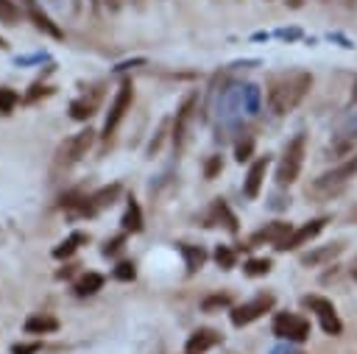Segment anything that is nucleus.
Here are the masks:
<instances>
[{"label": "nucleus", "instance_id": "1", "mask_svg": "<svg viewBox=\"0 0 357 354\" xmlns=\"http://www.w3.org/2000/svg\"><path fill=\"white\" fill-rule=\"evenodd\" d=\"M312 86V75L304 72V70H293V72H282V75H273L268 81V89H265V100H268V109L276 114V117H284L287 111H293L304 95L310 92Z\"/></svg>", "mask_w": 357, "mask_h": 354}, {"label": "nucleus", "instance_id": "2", "mask_svg": "<svg viewBox=\"0 0 357 354\" xmlns=\"http://www.w3.org/2000/svg\"><path fill=\"white\" fill-rule=\"evenodd\" d=\"M357 176V153H349L343 162H337L332 170H324L318 178H312L310 184H307V195H312V198H318V201H329V198H335V195H340L349 184H351V178Z\"/></svg>", "mask_w": 357, "mask_h": 354}, {"label": "nucleus", "instance_id": "3", "mask_svg": "<svg viewBox=\"0 0 357 354\" xmlns=\"http://www.w3.org/2000/svg\"><path fill=\"white\" fill-rule=\"evenodd\" d=\"M304 156H307V137H304V134H296V137L284 145V151H282V156H279V162H276V184H279V187H290V184L301 176Z\"/></svg>", "mask_w": 357, "mask_h": 354}, {"label": "nucleus", "instance_id": "4", "mask_svg": "<svg viewBox=\"0 0 357 354\" xmlns=\"http://www.w3.org/2000/svg\"><path fill=\"white\" fill-rule=\"evenodd\" d=\"M131 103H134V84H131V78H123L120 86H117V92H114V98H112V106L106 111V120H103V131H100L103 145L112 142V137L120 128L126 111H131Z\"/></svg>", "mask_w": 357, "mask_h": 354}, {"label": "nucleus", "instance_id": "5", "mask_svg": "<svg viewBox=\"0 0 357 354\" xmlns=\"http://www.w3.org/2000/svg\"><path fill=\"white\" fill-rule=\"evenodd\" d=\"M92 142H95V131H92V128H81V131H75L73 137H67V139L56 148L53 170H70L73 164H78V162L86 156V151L92 148Z\"/></svg>", "mask_w": 357, "mask_h": 354}, {"label": "nucleus", "instance_id": "6", "mask_svg": "<svg viewBox=\"0 0 357 354\" xmlns=\"http://www.w3.org/2000/svg\"><path fill=\"white\" fill-rule=\"evenodd\" d=\"M195 111H198V92H190V95L178 103L176 117H173V125H170V142H173L176 156H178V153L184 151V145H187V131H190V123H192Z\"/></svg>", "mask_w": 357, "mask_h": 354}, {"label": "nucleus", "instance_id": "7", "mask_svg": "<svg viewBox=\"0 0 357 354\" xmlns=\"http://www.w3.org/2000/svg\"><path fill=\"white\" fill-rule=\"evenodd\" d=\"M271 332L279 337V340H287V343H304L312 332L310 321L296 315V312H276L273 321H271Z\"/></svg>", "mask_w": 357, "mask_h": 354}, {"label": "nucleus", "instance_id": "8", "mask_svg": "<svg viewBox=\"0 0 357 354\" xmlns=\"http://www.w3.org/2000/svg\"><path fill=\"white\" fill-rule=\"evenodd\" d=\"M273 304H276V298H273L271 293H259V295H254V298H248V301H243V304L231 307L229 321H231V326L243 329V326L254 323L257 318H262L265 312H271V309H273Z\"/></svg>", "mask_w": 357, "mask_h": 354}, {"label": "nucleus", "instance_id": "9", "mask_svg": "<svg viewBox=\"0 0 357 354\" xmlns=\"http://www.w3.org/2000/svg\"><path fill=\"white\" fill-rule=\"evenodd\" d=\"M301 304H304L310 312H315V315H318L321 329H324L326 334L337 337V334L343 332V323H340V318H337V312H335V304H332L329 298H324V295H304V298H301Z\"/></svg>", "mask_w": 357, "mask_h": 354}, {"label": "nucleus", "instance_id": "10", "mask_svg": "<svg viewBox=\"0 0 357 354\" xmlns=\"http://www.w3.org/2000/svg\"><path fill=\"white\" fill-rule=\"evenodd\" d=\"M326 223H329V217H326V215H321V217H312V220H307V223H301V226L290 229V234L276 245V251H296V248L307 245L310 240H315V237L324 231V226H326Z\"/></svg>", "mask_w": 357, "mask_h": 354}, {"label": "nucleus", "instance_id": "11", "mask_svg": "<svg viewBox=\"0 0 357 354\" xmlns=\"http://www.w3.org/2000/svg\"><path fill=\"white\" fill-rule=\"evenodd\" d=\"M20 8H22V14L33 22V28L36 31H42L45 36H50V39H64V31L59 28V22L42 8V3L39 0H20Z\"/></svg>", "mask_w": 357, "mask_h": 354}, {"label": "nucleus", "instance_id": "12", "mask_svg": "<svg viewBox=\"0 0 357 354\" xmlns=\"http://www.w3.org/2000/svg\"><path fill=\"white\" fill-rule=\"evenodd\" d=\"M268 167H271V156H257V159L248 164V173H245V178H243V195H245L248 201H254V198L259 195V190H262V184H265Z\"/></svg>", "mask_w": 357, "mask_h": 354}, {"label": "nucleus", "instance_id": "13", "mask_svg": "<svg viewBox=\"0 0 357 354\" xmlns=\"http://www.w3.org/2000/svg\"><path fill=\"white\" fill-rule=\"evenodd\" d=\"M290 229H293L290 223H284V220H273V223L262 226L259 231H254L251 240H248V245H262V243H265V245H273V248H276V245L290 234Z\"/></svg>", "mask_w": 357, "mask_h": 354}, {"label": "nucleus", "instance_id": "14", "mask_svg": "<svg viewBox=\"0 0 357 354\" xmlns=\"http://www.w3.org/2000/svg\"><path fill=\"white\" fill-rule=\"evenodd\" d=\"M218 343H220V332H215V329H209V326H201V329H195V332L187 337L184 351H187V354H204V351L215 348Z\"/></svg>", "mask_w": 357, "mask_h": 354}, {"label": "nucleus", "instance_id": "15", "mask_svg": "<svg viewBox=\"0 0 357 354\" xmlns=\"http://www.w3.org/2000/svg\"><path fill=\"white\" fill-rule=\"evenodd\" d=\"M98 103H100V86H95L92 95H81V98H75V100L70 103V117H73L75 123H86L89 117H95Z\"/></svg>", "mask_w": 357, "mask_h": 354}, {"label": "nucleus", "instance_id": "16", "mask_svg": "<svg viewBox=\"0 0 357 354\" xmlns=\"http://www.w3.org/2000/svg\"><path fill=\"white\" fill-rule=\"evenodd\" d=\"M340 251H343V243H326V245H318V248L301 254V265H304V268H321V265L332 262L335 256H340Z\"/></svg>", "mask_w": 357, "mask_h": 354}, {"label": "nucleus", "instance_id": "17", "mask_svg": "<svg viewBox=\"0 0 357 354\" xmlns=\"http://www.w3.org/2000/svg\"><path fill=\"white\" fill-rule=\"evenodd\" d=\"M212 217H209V223L206 226H215V223H220L229 234H237L240 231V223H237V215L229 209V203L223 201V198H215L212 201V212H209Z\"/></svg>", "mask_w": 357, "mask_h": 354}, {"label": "nucleus", "instance_id": "18", "mask_svg": "<svg viewBox=\"0 0 357 354\" xmlns=\"http://www.w3.org/2000/svg\"><path fill=\"white\" fill-rule=\"evenodd\" d=\"M142 226H145V220H142V206H139V201L131 195V198L126 201V212H123V217H120V229H123L126 234H139Z\"/></svg>", "mask_w": 357, "mask_h": 354}, {"label": "nucleus", "instance_id": "19", "mask_svg": "<svg viewBox=\"0 0 357 354\" xmlns=\"http://www.w3.org/2000/svg\"><path fill=\"white\" fill-rule=\"evenodd\" d=\"M176 248H178V254H181V259H184L187 273L201 270V268H204V262L209 259V254H206V248H204V245H192V243H176Z\"/></svg>", "mask_w": 357, "mask_h": 354}, {"label": "nucleus", "instance_id": "20", "mask_svg": "<svg viewBox=\"0 0 357 354\" xmlns=\"http://www.w3.org/2000/svg\"><path fill=\"white\" fill-rule=\"evenodd\" d=\"M103 282H106L103 273L86 270V273H81V276L73 282V293H75L78 298H89V295H95L98 290H103Z\"/></svg>", "mask_w": 357, "mask_h": 354}, {"label": "nucleus", "instance_id": "21", "mask_svg": "<svg viewBox=\"0 0 357 354\" xmlns=\"http://www.w3.org/2000/svg\"><path fill=\"white\" fill-rule=\"evenodd\" d=\"M89 243V234L86 231H81V229H75V231H70L56 248H53V259H70L81 245H86Z\"/></svg>", "mask_w": 357, "mask_h": 354}, {"label": "nucleus", "instance_id": "22", "mask_svg": "<svg viewBox=\"0 0 357 354\" xmlns=\"http://www.w3.org/2000/svg\"><path fill=\"white\" fill-rule=\"evenodd\" d=\"M120 192H123V184L120 181H112V184H103V187H98L95 192H89V203L100 212V209H109L117 198H120Z\"/></svg>", "mask_w": 357, "mask_h": 354}, {"label": "nucleus", "instance_id": "23", "mask_svg": "<svg viewBox=\"0 0 357 354\" xmlns=\"http://www.w3.org/2000/svg\"><path fill=\"white\" fill-rule=\"evenodd\" d=\"M22 329H25V334H53V332L59 329V318H53V315H42V312H36V315H31V318H25V323H22Z\"/></svg>", "mask_w": 357, "mask_h": 354}, {"label": "nucleus", "instance_id": "24", "mask_svg": "<svg viewBox=\"0 0 357 354\" xmlns=\"http://www.w3.org/2000/svg\"><path fill=\"white\" fill-rule=\"evenodd\" d=\"M212 259L218 262V268L220 270H231L234 265H237V248H231V245H215V251H212Z\"/></svg>", "mask_w": 357, "mask_h": 354}, {"label": "nucleus", "instance_id": "25", "mask_svg": "<svg viewBox=\"0 0 357 354\" xmlns=\"http://www.w3.org/2000/svg\"><path fill=\"white\" fill-rule=\"evenodd\" d=\"M271 268H273V262H271L268 256H251V259L243 262V273L251 276V279H257V276H268Z\"/></svg>", "mask_w": 357, "mask_h": 354}, {"label": "nucleus", "instance_id": "26", "mask_svg": "<svg viewBox=\"0 0 357 354\" xmlns=\"http://www.w3.org/2000/svg\"><path fill=\"white\" fill-rule=\"evenodd\" d=\"M229 307H231V293H212L201 301L204 312H220V309H229Z\"/></svg>", "mask_w": 357, "mask_h": 354}, {"label": "nucleus", "instance_id": "27", "mask_svg": "<svg viewBox=\"0 0 357 354\" xmlns=\"http://www.w3.org/2000/svg\"><path fill=\"white\" fill-rule=\"evenodd\" d=\"M112 279L114 282H134L137 279V265L131 262V259H123V262H117L114 268H112Z\"/></svg>", "mask_w": 357, "mask_h": 354}, {"label": "nucleus", "instance_id": "28", "mask_svg": "<svg viewBox=\"0 0 357 354\" xmlns=\"http://www.w3.org/2000/svg\"><path fill=\"white\" fill-rule=\"evenodd\" d=\"M20 103V95L11 89V86H0V114L8 117Z\"/></svg>", "mask_w": 357, "mask_h": 354}, {"label": "nucleus", "instance_id": "29", "mask_svg": "<svg viewBox=\"0 0 357 354\" xmlns=\"http://www.w3.org/2000/svg\"><path fill=\"white\" fill-rule=\"evenodd\" d=\"M0 22L3 25H17L20 22V6H17V0H0Z\"/></svg>", "mask_w": 357, "mask_h": 354}, {"label": "nucleus", "instance_id": "30", "mask_svg": "<svg viewBox=\"0 0 357 354\" xmlns=\"http://www.w3.org/2000/svg\"><path fill=\"white\" fill-rule=\"evenodd\" d=\"M251 153H254V137L251 134H245L243 139H237V145H234V159L243 164V162H248L251 159Z\"/></svg>", "mask_w": 357, "mask_h": 354}, {"label": "nucleus", "instance_id": "31", "mask_svg": "<svg viewBox=\"0 0 357 354\" xmlns=\"http://www.w3.org/2000/svg\"><path fill=\"white\" fill-rule=\"evenodd\" d=\"M47 95H53V86H45L42 78H39V81H33V84L28 86V92H25L22 100H25V103H36L39 98H47Z\"/></svg>", "mask_w": 357, "mask_h": 354}, {"label": "nucleus", "instance_id": "32", "mask_svg": "<svg viewBox=\"0 0 357 354\" xmlns=\"http://www.w3.org/2000/svg\"><path fill=\"white\" fill-rule=\"evenodd\" d=\"M126 231H120V234H114V237H109L106 243H103V248H100V254L103 256H117L120 251H123V245H126Z\"/></svg>", "mask_w": 357, "mask_h": 354}, {"label": "nucleus", "instance_id": "33", "mask_svg": "<svg viewBox=\"0 0 357 354\" xmlns=\"http://www.w3.org/2000/svg\"><path fill=\"white\" fill-rule=\"evenodd\" d=\"M243 100H245V111L257 114L259 111V89L257 86H245L243 89Z\"/></svg>", "mask_w": 357, "mask_h": 354}, {"label": "nucleus", "instance_id": "34", "mask_svg": "<svg viewBox=\"0 0 357 354\" xmlns=\"http://www.w3.org/2000/svg\"><path fill=\"white\" fill-rule=\"evenodd\" d=\"M220 170H223V156H220V153L209 156V159H206V164H204V176H206V178H215Z\"/></svg>", "mask_w": 357, "mask_h": 354}, {"label": "nucleus", "instance_id": "35", "mask_svg": "<svg viewBox=\"0 0 357 354\" xmlns=\"http://www.w3.org/2000/svg\"><path fill=\"white\" fill-rule=\"evenodd\" d=\"M42 351V343L33 340V343H14L11 346V354H39Z\"/></svg>", "mask_w": 357, "mask_h": 354}, {"label": "nucleus", "instance_id": "36", "mask_svg": "<svg viewBox=\"0 0 357 354\" xmlns=\"http://www.w3.org/2000/svg\"><path fill=\"white\" fill-rule=\"evenodd\" d=\"M75 268H78V265H64L61 270H56V279H59V282H64V279H70V276L75 273Z\"/></svg>", "mask_w": 357, "mask_h": 354}, {"label": "nucleus", "instance_id": "37", "mask_svg": "<svg viewBox=\"0 0 357 354\" xmlns=\"http://www.w3.org/2000/svg\"><path fill=\"white\" fill-rule=\"evenodd\" d=\"M351 103L357 106V81H354V86H351Z\"/></svg>", "mask_w": 357, "mask_h": 354}, {"label": "nucleus", "instance_id": "38", "mask_svg": "<svg viewBox=\"0 0 357 354\" xmlns=\"http://www.w3.org/2000/svg\"><path fill=\"white\" fill-rule=\"evenodd\" d=\"M0 50H8V42H6L3 36H0Z\"/></svg>", "mask_w": 357, "mask_h": 354}, {"label": "nucleus", "instance_id": "39", "mask_svg": "<svg viewBox=\"0 0 357 354\" xmlns=\"http://www.w3.org/2000/svg\"><path fill=\"white\" fill-rule=\"evenodd\" d=\"M351 276H354V282H357V259H354V265H351Z\"/></svg>", "mask_w": 357, "mask_h": 354}, {"label": "nucleus", "instance_id": "40", "mask_svg": "<svg viewBox=\"0 0 357 354\" xmlns=\"http://www.w3.org/2000/svg\"><path fill=\"white\" fill-rule=\"evenodd\" d=\"M89 6H92V8H95V6H98V0H89Z\"/></svg>", "mask_w": 357, "mask_h": 354}, {"label": "nucleus", "instance_id": "41", "mask_svg": "<svg viewBox=\"0 0 357 354\" xmlns=\"http://www.w3.org/2000/svg\"><path fill=\"white\" fill-rule=\"evenodd\" d=\"M346 3H357V0H346Z\"/></svg>", "mask_w": 357, "mask_h": 354}, {"label": "nucleus", "instance_id": "42", "mask_svg": "<svg viewBox=\"0 0 357 354\" xmlns=\"http://www.w3.org/2000/svg\"><path fill=\"white\" fill-rule=\"evenodd\" d=\"M296 354H298V351H296Z\"/></svg>", "mask_w": 357, "mask_h": 354}]
</instances>
